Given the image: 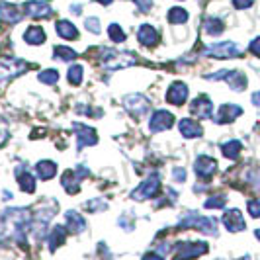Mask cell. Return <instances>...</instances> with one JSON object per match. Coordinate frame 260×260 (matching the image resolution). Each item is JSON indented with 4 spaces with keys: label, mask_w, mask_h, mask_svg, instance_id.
Listing matches in <instances>:
<instances>
[{
    "label": "cell",
    "mask_w": 260,
    "mask_h": 260,
    "mask_svg": "<svg viewBox=\"0 0 260 260\" xmlns=\"http://www.w3.org/2000/svg\"><path fill=\"white\" fill-rule=\"evenodd\" d=\"M31 211L27 208L6 209L0 217V243L26 245V233L31 225Z\"/></svg>",
    "instance_id": "cell-1"
},
{
    "label": "cell",
    "mask_w": 260,
    "mask_h": 260,
    "mask_svg": "<svg viewBox=\"0 0 260 260\" xmlns=\"http://www.w3.org/2000/svg\"><path fill=\"white\" fill-rule=\"evenodd\" d=\"M176 227L178 229H196V231H202L206 235H217V219L200 215L196 211L184 213L182 217L178 219V223H176Z\"/></svg>",
    "instance_id": "cell-2"
},
{
    "label": "cell",
    "mask_w": 260,
    "mask_h": 260,
    "mask_svg": "<svg viewBox=\"0 0 260 260\" xmlns=\"http://www.w3.org/2000/svg\"><path fill=\"white\" fill-rule=\"evenodd\" d=\"M100 63L106 71H121L137 63V57L131 51H116V49H102L100 51Z\"/></svg>",
    "instance_id": "cell-3"
},
{
    "label": "cell",
    "mask_w": 260,
    "mask_h": 260,
    "mask_svg": "<svg viewBox=\"0 0 260 260\" xmlns=\"http://www.w3.org/2000/svg\"><path fill=\"white\" fill-rule=\"evenodd\" d=\"M241 55H243V49L235 41H219L204 49V57H211V59H237Z\"/></svg>",
    "instance_id": "cell-4"
},
{
    "label": "cell",
    "mask_w": 260,
    "mask_h": 260,
    "mask_svg": "<svg viewBox=\"0 0 260 260\" xmlns=\"http://www.w3.org/2000/svg\"><path fill=\"white\" fill-rule=\"evenodd\" d=\"M55 209H41V211H36L34 215H31V225H29V231L34 235V239H38L41 241L45 233H47V227H49V221H51V217L55 215Z\"/></svg>",
    "instance_id": "cell-5"
},
{
    "label": "cell",
    "mask_w": 260,
    "mask_h": 260,
    "mask_svg": "<svg viewBox=\"0 0 260 260\" xmlns=\"http://www.w3.org/2000/svg\"><path fill=\"white\" fill-rule=\"evenodd\" d=\"M208 80H225L233 90L243 92L247 88V77L241 71H217L213 75H206Z\"/></svg>",
    "instance_id": "cell-6"
},
{
    "label": "cell",
    "mask_w": 260,
    "mask_h": 260,
    "mask_svg": "<svg viewBox=\"0 0 260 260\" xmlns=\"http://www.w3.org/2000/svg\"><path fill=\"white\" fill-rule=\"evenodd\" d=\"M158 188H160V178H158V174H153L131 192V200H135V202L149 200V198H153L158 192Z\"/></svg>",
    "instance_id": "cell-7"
},
{
    "label": "cell",
    "mask_w": 260,
    "mask_h": 260,
    "mask_svg": "<svg viewBox=\"0 0 260 260\" xmlns=\"http://www.w3.org/2000/svg\"><path fill=\"white\" fill-rule=\"evenodd\" d=\"M27 67L29 65H27L26 61H22V59H14V57H4V59H0V82L22 75Z\"/></svg>",
    "instance_id": "cell-8"
},
{
    "label": "cell",
    "mask_w": 260,
    "mask_h": 260,
    "mask_svg": "<svg viewBox=\"0 0 260 260\" xmlns=\"http://www.w3.org/2000/svg\"><path fill=\"white\" fill-rule=\"evenodd\" d=\"M123 106H125V110L129 112L133 117H143L147 112H149V108H151V104H149V100L145 98L143 94H129V96H125L123 98Z\"/></svg>",
    "instance_id": "cell-9"
},
{
    "label": "cell",
    "mask_w": 260,
    "mask_h": 260,
    "mask_svg": "<svg viewBox=\"0 0 260 260\" xmlns=\"http://www.w3.org/2000/svg\"><path fill=\"white\" fill-rule=\"evenodd\" d=\"M174 125V116L170 114L169 110H156L155 114L151 116L149 121V129L151 133H160V131H167Z\"/></svg>",
    "instance_id": "cell-10"
},
{
    "label": "cell",
    "mask_w": 260,
    "mask_h": 260,
    "mask_svg": "<svg viewBox=\"0 0 260 260\" xmlns=\"http://www.w3.org/2000/svg\"><path fill=\"white\" fill-rule=\"evenodd\" d=\"M194 170H196V174H198V178L209 180V178L215 174V170H217V160L208 155H200L196 158Z\"/></svg>",
    "instance_id": "cell-11"
},
{
    "label": "cell",
    "mask_w": 260,
    "mask_h": 260,
    "mask_svg": "<svg viewBox=\"0 0 260 260\" xmlns=\"http://www.w3.org/2000/svg\"><path fill=\"white\" fill-rule=\"evenodd\" d=\"M75 131H77V149L78 151H82L84 147H92V145L98 143V135H96V131L88 127V125H84V123H75L73 125Z\"/></svg>",
    "instance_id": "cell-12"
},
{
    "label": "cell",
    "mask_w": 260,
    "mask_h": 260,
    "mask_svg": "<svg viewBox=\"0 0 260 260\" xmlns=\"http://www.w3.org/2000/svg\"><path fill=\"white\" fill-rule=\"evenodd\" d=\"M208 252V243H178L176 245V258H192Z\"/></svg>",
    "instance_id": "cell-13"
},
{
    "label": "cell",
    "mask_w": 260,
    "mask_h": 260,
    "mask_svg": "<svg viewBox=\"0 0 260 260\" xmlns=\"http://www.w3.org/2000/svg\"><path fill=\"white\" fill-rule=\"evenodd\" d=\"M24 12L27 16H31V18H36V20H43V18H51V4L49 2H45V0H29L24 4Z\"/></svg>",
    "instance_id": "cell-14"
},
{
    "label": "cell",
    "mask_w": 260,
    "mask_h": 260,
    "mask_svg": "<svg viewBox=\"0 0 260 260\" xmlns=\"http://www.w3.org/2000/svg\"><path fill=\"white\" fill-rule=\"evenodd\" d=\"M190 112L196 117H200V119H209V117L213 116V104H211V100L206 94H202V96H198L194 102L190 104Z\"/></svg>",
    "instance_id": "cell-15"
},
{
    "label": "cell",
    "mask_w": 260,
    "mask_h": 260,
    "mask_svg": "<svg viewBox=\"0 0 260 260\" xmlns=\"http://www.w3.org/2000/svg\"><path fill=\"white\" fill-rule=\"evenodd\" d=\"M239 116H243V108L237 104H221L217 114L213 117L215 123H231L233 119H237Z\"/></svg>",
    "instance_id": "cell-16"
},
{
    "label": "cell",
    "mask_w": 260,
    "mask_h": 260,
    "mask_svg": "<svg viewBox=\"0 0 260 260\" xmlns=\"http://www.w3.org/2000/svg\"><path fill=\"white\" fill-rule=\"evenodd\" d=\"M223 225H225L231 233H239V231H243V229L247 227V223L243 219V213H241L239 209H227V211L223 213Z\"/></svg>",
    "instance_id": "cell-17"
},
{
    "label": "cell",
    "mask_w": 260,
    "mask_h": 260,
    "mask_svg": "<svg viewBox=\"0 0 260 260\" xmlns=\"http://www.w3.org/2000/svg\"><path fill=\"white\" fill-rule=\"evenodd\" d=\"M167 100L172 106H182L188 100V86L184 82H172L167 92Z\"/></svg>",
    "instance_id": "cell-18"
},
{
    "label": "cell",
    "mask_w": 260,
    "mask_h": 260,
    "mask_svg": "<svg viewBox=\"0 0 260 260\" xmlns=\"http://www.w3.org/2000/svg\"><path fill=\"white\" fill-rule=\"evenodd\" d=\"M22 10H18V6L16 4H10V2H0V20L4 22V24H18L20 20H22Z\"/></svg>",
    "instance_id": "cell-19"
},
{
    "label": "cell",
    "mask_w": 260,
    "mask_h": 260,
    "mask_svg": "<svg viewBox=\"0 0 260 260\" xmlns=\"http://www.w3.org/2000/svg\"><path fill=\"white\" fill-rule=\"evenodd\" d=\"M137 41L145 47H155L158 43V31L151 24H141L137 29Z\"/></svg>",
    "instance_id": "cell-20"
},
{
    "label": "cell",
    "mask_w": 260,
    "mask_h": 260,
    "mask_svg": "<svg viewBox=\"0 0 260 260\" xmlns=\"http://www.w3.org/2000/svg\"><path fill=\"white\" fill-rule=\"evenodd\" d=\"M178 129H180V133H182L186 139H196V137H202V135H204V127H202L196 119H192V117L180 119Z\"/></svg>",
    "instance_id": "cell-21"
},
{
    "label": "cell",
    "mask_w": 260,
    "mask_h": 260,
    "mask_svg": "<svg viewBox=\"0 0 260 260\" xmlns=\"http://www.w3.org/2000/svg\"><path fill=\"white\" fill-rule=\"evenodd\" d=\"M65 225L69 231H73V233H82L84 229H86V221H84V217L75 211V209H69L65 213Z\"/></svg>",
    "instance_id": "cell-22"
},
{
    "label": "cell",
    "mask_w": 260,
    "mask_h": 260,
    "mask_svg": "<svg viewBox=\"0 0 260 260\" xmlns=\"http://www.w3.org/2000/svg\"><path fill=\"white\" fill-rule=\"evenodd\" d=\"M16 178H18V184H20L22 192H26V194H34L36 192V178H34V174L29 170L18 169L16 170Z\"/></svg>",
    "instance_id": "cell-23"
},
{
    "label": "cell",
    "mask_w": 260,
    "mask_h": 260,
    "mask_svg": "<svg viewBox=\"0 0 260 260\" xmlns=\"http://www.w3.org/2000/svg\"><path fill=\"white\" fill-rule=\"evenodd\" d=\"M65 239H67V225H65V227H63V225H55V227L51 229V233H49V237H47L49 250H51V252H55L57 248L65 243Z\"/></svg>",
    "instance_id": "cell-24"
},
{
    "label": "cell",
    "mask_w": 260,
    "mask_h": 260,
    "mask_svg": "<svg viewBox=\"0 0 260 260\" xmlns=\"http://www.w3.org/2000/svg\"><path fill=\"white\" fill-rule=\"evenodd\" d=\"M55 31H57V36H61V38L67 39V41H73V39L78 38L77 26H75L73 22H69V20H59V22L55 24Z\"/></svg>",
    "instance_id": "cell-25"
},
{
    "label": "cell",
    "mask_w": 260,
    "mask_h": 260,
    "mask_svg": "<svg viewBox=\"0 0 260 260\" xmlns=\"http://www.w3.org/2000/svg\"><path fill=\"white\" fill-rule=\"evenodd\" d=\"M24 39H26L29 45H41L43 41H47V34L43 31L41 26H29L24 31Z\"/></svg>",
    "instance_id": "cell-26"
},
{
    "label": "cell",
    "mask_w": 260,
    "mask_h": 260,
    "mask_svg": "<svg viewBox=\"0 0 260 260\" xmlns=\"http://www.w3.org/2000/svg\"><path fill=\"white\" fill-rule=\"evenodd\" d=\"M78 176L75 170H65L63 176H61V186L65 188L69 194H77L78 192Z\"/></svg>",
    "instance_id": "cell-27"
},
{
    "label": "cell",
    "mask_w": 260,
    "mask_h": 260,
    "mask_svg": "<svg viewBox=\"0 0 260 260\" xmlns=\"http://www.w3.org/2000/svg\"><path fill=\"white\" fill-rule=\"evenodd\" d=\"M36 170H38V176L41 180H51L57 174V165L53 160H39Z\"/></svg>",
    "instance_id": "cell-28"
},
{
    "label": "cell",
    "mask_w": 260,
    "mask_h": 260,
    "mask_svg": "<svg viewBox=\"0 0 260 260\" xmlns=\"http://www.w3.org/2000/svg\"><path fill=\"white\" fill-rule=\"evenodd\" d=\"M241 151H243V143L239 141V139H231V141H227V143L221 145V153L223 156H227V158H239L241 155Z\"/></svg>",
    "instance_id": "cell-29"
},
{
    "label": "cell",
    "mask_w": 260,
    "mask_h": 260,
    "mask_svg": "<svg viewBox=\"0 0 260 260\" xmlns=\"http://www.w3.org/2000/svg\"><path fill=\"white\" fill-rule=\"evenodd\" d=\"M223 29H225V26H223V22L219 18L211 16V18H206V20H204V31H206L208 36H219V34H223Z\"/></svg>",
    "instance_id": "cell-30"
},
{
    "label": "cell",
    "mask_w": 260,
    "mask_h": 260,
    "mask_svg": "<svg viewBox=\"0 0 260 260\" xmlns=\"http://www.w3.org/2000/svg\"><path fill=\"white\" fill-rule=\"evenodd\" d=\"M169 22L170 24H174V26H180V24H186L188 22V12L184 10V8H180V6H174V8H170L169 10Z\"/></svg>",
    "instance_id": "cell-31"
},
{
    "label": "cell",
    "mask_w": 260,
    "mask_h": 260,
    "mask_svg": "<svg viewBox=\"0 0 260 260\" xmlns=\"http://www.w3.org/2000/svg\"><path fill=\"white\" fill-rule=\"evenodd\" d=\"M67 78L73 86H80L82 84V78H84V69L82 65H71L67 71Z\"/></svg>",
    "instance_id": "cell-32"
},
{
    "label": "cell",
    "mask_w": 260,
    "mask_h": 260,
    "mask_svg": "<svg viewBox=\"0 0 260 260\" xmlns=\"http://www.w3.org/2000/svg\"><path fill=\"white\" fill-rule=\"evenodd\" d=\"M53 53H55V59H59V61H73V59H77V51L67 47V45H57L53 49Z\"/></svg>",
    "instance_id": "cell-33"
},
{
    "label": "cell",
    "mask_w": 260,
    "mask_h": 260,
    "mask_svg": "<svg viewBox=\"0 0 260 260\" xmlns=\"http://www.w3.org/2000/svg\"><path fill=\"white\" fill-rule=\"evenodd\" d=\"M108 38L112 39L114 43H123L127 36H125V31L119 27V24H110V26H108Z\"/></svg>",
    "instance_id": "cell-34"
},
{
    "label": "cell",
    "mask_w": 260,
    "mask_h": 260,
    "mask_svg": "<svg viewBox=\"0 0 260 260\" xmlns=\"http://www.w3.org/2000/svg\"><path fill=\"white\" fill-rule=\"evenodd\" d=\"M38 78H39V82H43V84H57L59 73H57L55 69H47V71H41Z\"/></svg>",
    "instance_id": "cell-35"
},
{
    "label": "cell",
    "mask_w": 260,
    "mask_h": 260,
    "mask_svg": "<svg viewBox=\"0 0 260 260\" xmlns=\"http://www.w3.org/2000/svg\"><path fill=\"white\" fill-rule=\"evenodd\" d=\"M225 204H227V198H225V196H211V198H208V200H206L204 208H206V209L225 208Z\"/></svg>",
    "instance_id": "cell-36"
},
{
    "label": "cell",
    "mask_w": 260,
    "mask_h": 260,
    "mask_svg": "<svg viewBox=\"0 0 260 260\" xmlns=\"http://www.w3.org/2000/svg\"><path fill=\"white\" fill-rule=\"evenodd\" d=\"M84 27H86L88 31H92V34H96V36L102 31L100 20H98V18H86V20H84Z\"/></svg>",
    "instance_id": "cell-37"
},
{
    "label": "cell",
    "mask_w": 260,
    "mask_h": 260,
    "mask_svg": "<svg viewBox=\"0 0 260 260\" xmlns=\"http://www.w3.org/2000/svg\"><path fill=\"white\" fill-rule=\"evenodd\" d=\"M248 208V213H250V217H254V219H260V198H254V200H250L247 204Z\"/></svg>",
    "instance_id": "cell-38"
},
{
    "label": "cell",
    "mask_w": 260,
    "mask_h": 260,
    "mask_svg": "<svg viewBox=\"0 0 260 260\" xmlns=\"http://www.w3.org/2000/svg\"><path fill=\"white\" fill-rule=\"evenodd\" d=\"M186 176H188V172H186V169H182V167H174V169H172V178H174V182H186Z\"/></svg>",
    "instance_id": "cell-39"
},
{
    "label": "cell",
    "mask_w": 260,
    "mask_h": 260,
    "mask_svg": "<svg viewBox=\"0 0 260 260\" xmlns=\"http://www.w3.org/2000/svg\"><path fill=\"white\" fill-rule=\"evenodd\" d=\"M135 2V6L139 8V12H151V8H153V0H133Z\"/></svg>",
    "instance_id": "cell-40"
},
{
    "label": "cell",
    "mask_w": 260,
    "mask_h": 260,
    "mask_svg": "<svg viewBox=\"0 0 260 260\" xmlns=\"http://www.w3.org/2000/svg\"><path fill=\"white\" fill-rule=\"evenodd\" d=\"M254 4V0H233V6L237 10H247Z\"/></svg>",
    "instance_id": "cell-41"
},
{
    "label": "cell",
    "mask_w": 260,
    "mask_h": 260,
    "mask_svg": "<svg viewBox=\"0 0 260 260\" xmlns=\"http://www.w3.org/2000/svg\"><path fill=\"white\" fill-rule=\"evenodd\" d=\"M248 51L252 53V55H256V57H260V38H256V39H252V41H250Z\"/></svg>",
    "instance_id": "cell-42"
},
{
    "label": "cell",
    "mask_w": 260,
    "mask_h": 260,
    "mask_svg": "<svg viewBox=\"0 0 260 260\" xmlns=\"http://www.w3.org/2000/svg\"><path fill=\"white\" fill-rule=\"evenodd\" d=\"M6 139H8V125H6L4 119H0V145L4 143Z\"/></svg>",
    "instance_id": "cell-43"
},
{
    "label": "cell",
    "mask_w": 260,
    "mask_h": 260,
    "mask_svg": "<svg viewBox=\"0 0 260 260\" xmlns=\"http://www.w3.org/2000/svg\"><path fill=\"white\" fill-rule=\"evenodd\" d=\"M86 208L92 209V211H96V209H106L108 208V204L100 202V200H96V202H88V204H86Z\"/></svg>",
    "instance_id": "cell-44"
},
{
    "label": "cell",
    "mask_w": 260,
    "mask_h": 260,
    "mask_svg": "<svg viewBox=\"0 0 260 260\" xmlns=\"http://www.w3.org/2000/svg\"><path fill=\"white\" fill-rule=\"evenodd\" d=\"M250 100H252V104L256 106V108H260V92H254V94L250 96Z\"/></svg>",
    "instance_id": "cell-45"
},
{
    "label": "cell",
    "mask_w": 260,
    "mask_h": 260,
    "mask_svg": "<svg viewBox=\"0 0 260 260\" xmlns=\"http://www.w3.org/2000/svg\"><path fill=\"white\" fill-rule=\"evenodd\" d=\"M71 12L80 16V14H82V6H80V4H73V6H71Z\"/></svg>",
    "instance_id": "cell-46"
},
{
    "label": "cell",
    "mask_w": 260,
    "mask_h": 260,
    "mask_svg": "<svg viewBox=\"0 0 260 260\" xmlns=\"http://www.w3.org/2000/svg\"><path fill=\"white\" fill-rule=\"evenodd\" d=\"M96 2H100V4H104V6H110L114 0H96Z\"/></svg>",
    "instance_id": "cell-47"
},
{
    "label": "cell",
    "mask_w": 260,
    "mask_h": 260,
    "mask_svg": "<svg viewBox=\"0 0 260 260\" xmlns=\"http://www.w3.org/2000/svg\"><path fill=\"white\" fill-rule=\"evenodd\" d=\"M254 237H256V239L260 241V229H256V231H254Z\"/></svg>",
    "instance_id": "cell-48"
}]
</instances>
